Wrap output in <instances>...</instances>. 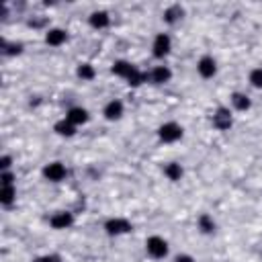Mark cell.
<instances>
[{
	"mask_svg": "<svg viewBox=\"0 0 262 262\" xmlns=\"http://www.w3.org/2000/svg\"><path fill=\"white\" fill-rule=\"evenodd\" d=\"M145 250H148V254L152 258L160 260L168 254V242L160 236H152V238H148V242H145Z\"/></svg>",
	"mask_w": 262,
	"mask_h": 262,
	"instance_id": "obj_1",
	"label": "cell"
},
{
	"mask_svg": "<svg viewBox=\"0 0 262 262\" xmlns=\"http://www.w3.org/2000/svg\"><path fill=\"white\" fill-rule=\"evenodd\" d=\"M158 135H160V140L164 143H174V141H178L182 138V127L178 123H164L162 127L158 129Z\"/></svg>",
	"mask_w": 262,
	"mask_h": 262,
	"instance_id": "obj_2",
	"label": "cell"
},
{
	"mask_svg": "<svg viewBox=\"0 0 262 262\" xmlns=\"http://www.w3.org/2000/svg\"><path fill=\"white\" fill-rule=\"evenodd\" d=\"M66 166L62 162H52V164H47V166L43 168V176L47 180H52V182H60L66 178Z\"/></svg>",
	"mask_w": 262,
	"mask_h": 262,
	"instance_id": "obj_3",
	"label": "cell"
},
{
	"mask_svg": "<svg viewBox=\"0 0 262 262\" xmlns=\"http://www.w3.org/2000/svg\"><path fill=\"white\" fill-rule=\"evenodd\" d=\"M152 50H154V55L156 57H166L172 50V41H170V37L166 33H160L156 35V39H154V45H152Z\"/></svg>",
	"mask_w": 262,
	"mask_h": 262,
	"instance_id": "obj_4",
	"label": "cell"
},
{
	"mask_svg": "<svg viewBox=\"0 0 262 262\" xmlns=\"http://www.w3.org/2000/svg\"><path fill=\"white\" fill-rule=\"evenodd\" d=\"M105 229H106V234H111V236H121V234H127V231L131 229V223L127 219H121V217L109 219Z\"/></svg>",
	"mask_w": 262,
	"mask_h": 262,
	"instance_id": "obj_5",
	"label": "cell"
},
{
	"mask_svg": "<svg viewBox=\"0 0 262 262\" xmlns=\"http://www.w3.org/2000/svg\"><path fill=\"white\" fill-rule=\"evenodd\" d=\"M197 70H199V74L203 76V78H213V76L217 74V62L213 60L211 55H205V57H201L199 60Z\"/></svg>",
	"mask_w": 262,
	"mask_h": 262,
	"instance_id": "obj_6",
	"label": "cell"
},
{
	"mask_svg": "<svg viewBox=\"0 0 262 262\" xmlns=\"http://www.w3.org/2000/svg\"><path fill=\"white\" fill-rule=\"evenodd\" d=\"M72 223H74V217H72V213H68V211H57L52 217V226L55 229H66V227H70Z\"/></svg>",
	"mask_w": 262,
	"mask_h": 262,
	"instance_id": "obj_7",
	"label": "cell"
},
{
	"mask_svg": "<svg viewBox=\"0 0 262 262\" xmlns=\"http://www.w3.org/2000/svg\"><path fill=\"white\" fill-rule=\"evenodd\" d=\"M66 119L70 121V123H74L76 127H78V125H82V123H86V121H88V111H86V109H82V106H74V109H70V111H68Z\"/></svg>",
	"mask_w": 262,
	"mask_h": 262,
	"instance_id": "obj_8",
	"label": "cell"
},
{
	"mask_svg": "<svg viewBox=\"0 0 262 262\" xmlns=\"http://www.w3.org/2000/svg\"><path fill=\"white\" fill-rule=\"evenodd\" d=\"M105 117L109 119V121H117L123 117V103L121 101H111V103H106L105 106Z\"/></svg>",
	"mask_w": 262,
	"mask_h": 262,
	"instance_id": "obj_9",
	"label": "cell"
},
{
	"mask_svg": "<svg viewBox=\"0 0 262 262\" xmlns=\"http://www.w3.org/2000/svg\"><path fill=\"white\" fill-rule=\"evenodd\" d=\"M66 39H68V35H66L64 29H50V31H47V35H45V43H47V45H53V47L62 45Z\"/></svg>",
	"mask_w": 262,
	"mask_h": 262,
	"instance_id": "obj_10",
	"label": "cell"
},
{
	"mask_svg": "<svg viewBox=\"0 0 262 262\" xmlns=\"http://www.w3.org/2000/svg\"><path fill=\"white\" fill-rule=\"evenodd\" d=\"M213 123H215L217 129H229L231 127V113L227 109H219L213 117Z\"/></svg>",
	"mask_w": 262,
	"mask_h": 262,
	"instance_id": "obj_11",
	"label": "cell"
},
{
	"mask_svg": "<svg viewBox=\"0 0 262 262\" xmlns=\"http://www.w3.org/2000/svg\"><path fill=\"white\" fill-rule=\"evenodd\" d=\"M182 15H184V8H182L180 4H172V6H168L166 11H164V21L170 23V25H174L176 21H180Z\"/></svg>",
	"mask_w": 262,
	"mask_h": 262,
	"instance_id": "obj_12",
	"label": "cell"
},
{
	"mask_svg": "<svg viewBox=\"0 0 262 262\" xmlns=\"http://www.w3.org/2000/svg\"><path fill=\"white\" fill-rule=\"evenodd\" d=\"M172 78V72L168 70L166 66H156L152 70V82H156V84H164V82H168Z\"/></svg>",
	"mask_w": 262,
	"mask_h": 262,
	"instance_id": "obj_13",
	"label": "cell"
},
{
	"mask_svg": "<svg viewBox=\"0 0 262 262\" xmlns=\"http://www.w3.org/2000/svg\"><path fill=\"white\" fill-rule=\"evenodd\" d=\"M109 23H111V17L105 11H96L90 15V25L94 29H105V27H109Z\"/></svg>",
	"mask_w": 262,
	"mask_h": 262,
	"instance_id": "obj_14",
	"label": "cell"
},
{
	"mask_svg": "<svg viewBox=\"0 0 262 262\" xmlns=\"http://www.w3.org/2000/svg\"><path fill=\"white\" fill-rule=\"evenodd\" d=\"M133 70H135V68H133L129 62H123V60H121V62H115V64H113V74L121 76V78H125V80L129 78Z\"/></svg>",
	"mask_w": 262,
	"mask_h": 262,
	"instance_id": "obj_15",
	"label": "cell"
},
{
	"mask_svg": "<svg viewBox=\"0 0 262 262\" xmlns=\"http://www.w3.org/2000/svg\"><path fill=\"white\" fill-rule=\"evenodd\" d=\"M55 133L57 135H64V138H72V135L76 133V125L70 123L68 119H64L60 123H55Z\"/></svg>",
	"mask_w": 262,
	"mask_h": 262,
	"instance_id": "obj_16",
	"label": "cell"
},
{
	"mask_svg": "<svg viewBox=\"0 0 262 262\" xmlns=\"http://www.w3.org/2000/svg\"><path fill=\"white\" fill-rule=\"evenodd\" d=\"M231 105H234V109H238V111H248L252 103L244 92H236L234 96H231Z\"/></svg>",
	"mask_w": 262,
	"mask_h": 262,
	"instance_id": "obj_17",
	"label": "cell"
},
{
	"mask_svg": "<svg viewBox=\"0 0 262 262\" xmlns=\"http://www.w3.org/2000/svg\"><path fill=\"white\" fill-rule=\"evenodd\" d=\"M164 174L170 178V180H180L182 178V166L178 162H170V164H166V168H164Z\"/></svg>",
	"mask_w": 262,
	"mask_h": 262,
	"instance_id": "obj_18",
	"label": "cell"
},
{
	"mask_svg": "<svg viewBox=\"0 0 262 262\" xmlns=\"http://www.w3.org/2000/svg\"><path fill=\"white\" fill-rule=\"evenodd\" d=\"M15 197H17V191H15L13 184L11 187H2V191H0V203H2V205H11V203L15 201Z\"/></svg>",
	"mask_w": 262,
	"mask_h": 262,
	"instance_id": "obj_19",
	"label": "cell"
},
{
	"mask_svg": "<svg viewBox=\"0 0 262 262\" xmlns=\"http://www.w3.org/2000/svg\"><path fill=\"white\" fill-rule=\"evenodd\" d=\"M199 229L203 234H213L215 231V221H213L209 215H201L199 217Z\"/></svg>",
	"mask_w": 262,
	"mask_h": 262,
	"instance_id": "obj_20",
	"label": "cell"
},
{
	"mask_svg": "<svg viewBox=\"0 0 262 262\" xmlns=\"http://www.w3.org/2000/svg\"><path fill=\"white\" fill-rule=\"evenodd\" d=\"M78 76H80L82 80H92V78H94V68H92L90 64H80Z\"/></svg>",
	"mask_w": 262,
	"mask_h": 262,
	"instance_id": "obj_21",
	"label": "cell"
},
{
	"mask_svg": "<svg viewBox=\"0 0 262 262\" xmlns=\"http://www.w3.org/2000/svg\"><path fill=\"white\" fill-rule=\"evenodd\" d=\"M250 84L254 88H262V68H256V70L250 72Z\"/></svg>",
	"mask_w": 262,
	"mask_h": 262,
	"instance_id": "obj_22",
	"label": "cell"
},
{
	"mask_svg": "<svg viewBox=\"0 0 262 262\" xmlns=\"http://www.w3.org/2000/svg\"><path fill=\"white\" fill-rule=\"evenodd\" d=\"M0 166H2V170L6 172L8 168H11V158H8V156H2V160H0Z\"/></svg>",
	"mask_w": 262,
	"mask_h": 262,
	"instance_id": "obj_23",
	"label": "cell"
},
{
	"mask_svg": "<svg viewBox=\"0 0 262 262\" xmlns=\"http://www.w3.org/2000/svg\"><path fill=\"white\" fill-rule=\"evenodd\" d=\"M174 262H195V258L189 256V254H180V256H176V260H174Z\"/></svg>",
	"mask_w": 262,
	"mask_h": 262,
	"instance_id": "obj_24",
	"label": "cell"
},
{
	"mask_svg": "<svg viewBox=\"0 0 262 262\" xmlns=\"http://www.w3.org/2000/svg\"><path fill=\"white\" fill-rule=\"evenodd\" d=\"M35 262H60V258L57 256H41V258H37Z\"/></svg>",
	"mask_w": 262,
	"mask_h": 262,
	"instance_id": "obj_25",
	"label": "cell"
}]
</instances>
